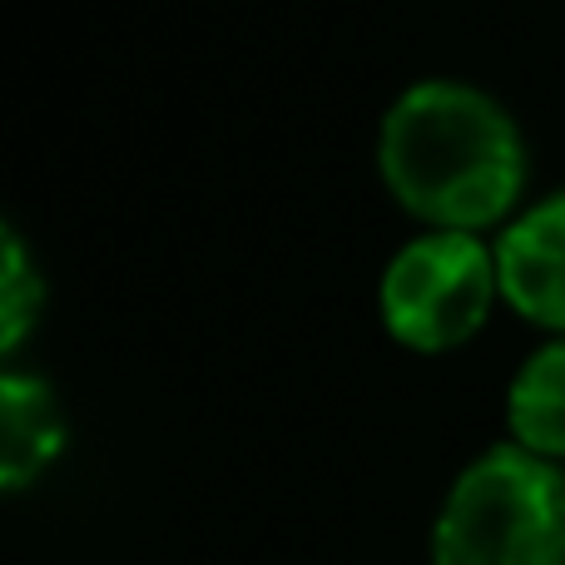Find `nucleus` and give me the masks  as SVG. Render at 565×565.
<instances>
[{
	"instance_id": "f257e3e1",
	"label": "nucleus",
	"mask_w": 565,
	"mask_h": 565,
	"mask_svg": "<svg viewBox=\"0 0 565 565\" xmlns=\"http://www.w3.org/2000/svg\"><path fill=\"white\" fill-rule=\"evenodd\" d=\"M382 179L417 218L471 234L521 194L526 154L497 99L451 79L412 85L382 119Z\"/></svg>"
},
{
	"instance_id": "f03ea898",
	"label": "nucleus",
	"mask_w": 565,
	"mask_h": 565,
	"mask_svg": "<svg viewBox=\"0 0 565 565\" xmlns=\"http://www.w3.org/2000/svg\"><path fill=\"white\" fill-rule=\"evenodd\" d=\"M437 565H565V477L526 447H491L457 477L431 536Z\"/></svg>"
},
{
	"instance_id": "7ed1b4c3",
	"label": "nucleus",
	"mask_w": 565,
	"mask_h": 565,
	"mask_svg": "<svg viewBox=\"0 0 565 565\" xmlns=\"http://www.w3.org/2000/svg\"><path fill=\"white\" fill-rule=\"evenodd\" d=\"M501 292L497 254L477 234L437 228L412 238L382 278V322L397 342L417 352H447L487 322Z\"/></svg>"
},
{
	"instance_id": "20e7f679",
	"label": "nucleus",
	"mask_w": 565,
	"mask_h": 565,
	"mask_svg": "<svg viewBox=\"0 0 565 565\" xmlns=\"http://www.w3.org/2000/svg\"><path fill=\"white\" fill-rule=\"evenodd\" d=\"M501 298L531 322L565 328V194L536 204L497 244Z\"/></svg>"
},
{
	"instance_id": "39448f33",
	"label": "nucleus",
	"mask_w": 565,
	"mask_h": 565,
	"mask_svg": "<svg viewBox=\"0 0 565 565\" xmlns=\"http://www.w3.org/2000/svg\"><path fill=\"white\" fill-rule=\"evenodd\" d=\"M60 441H65V427H60V407L45 382L6 377L0 387V481L10 491L30 487L55 461Z\"/></svg>"
},
{
	"instance_id": "423d86ee",
	"label": "nucleus",
	"mask_w": 565,
	"mask_h": 565,
	"mask_svg": "<svg viewBox=\"0 0 565 565\" xmlns=\"http://www.w3.org/2000/svg\"><path fill=\"white\" fill-rule=\"evenodd\" d=\"M516 447L556 461L565 457V342H551L516 372L507 397Z\"/></svg>"
},
{
	"instance_id": "0eeeda50",
	"label": "nucleus",
	"mask_w": 565,
	"mask_h": 565,
	"mask_svg": "<svg viewBox=\"0 0 565 565\" xmlns=\"http://www.w3.org/2000/svg\"><path fill=\"white\" fill-rule=\"evenodd\" d=\"M40 312V278L30 274L25 248L15 234H6V268H0V322H6V352L25 338V328Z\"/></svg>"
}]
</instances>
